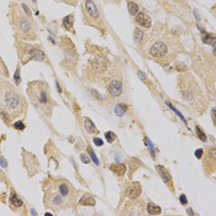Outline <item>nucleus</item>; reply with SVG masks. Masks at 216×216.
Here are the masks:
<instances>
[{
	"instance_id": "f257e3e1",
	"label": "nucleus",
	"mask_w": 216,
	"mask_h": 216,
	"mask_svg": "<svg viewBox=\"0 0 216 216\" xmlns=\"http://www.w3.org/2000/svg\"><path fill=\"white\" fill-rule=\"evenodd\" d=\"M0 102L3 105L0 109L7 111L11 119L24 114L27 106L22 95L19 94L16 89L6 81H0Z\"/></svg>"
},
{
	"instance_id": "f03ea898",
	"label": "nucleus",
	"mask_w": 216,
	"mask_h": 216,
	"mask_svg": "<svg viewBox=\"0 0 216 216\" xmlns=\"http://www.w3.org/2000/svg\"><path fill=\"white\" fill-rule=\"evenodd\" d=\"M27 94L32 99L34 104L43 112L46 116H51L53 108L57 105L51 96L49 87L43 80L31 81L27 85Z\"/></svg>"
},
{
	"instance_id": "7ed1b4c3",
	"label": "nucleus",
	"mask_w": 216,
	"mask_h": 216,
	"mask_svg": "<svg viewBox=\"0 0 216 216\" xmlns=\"http://www.w3.org/2000/svg\"><path fill=\"white\" fill-rule=\"evenodd\" d=\"M179 90L183 99L185 101H188L189 104L194 105V110L198 112L201 102H204V96H203V91L199 87V84L194 80V78L187 75V77H182L179 78Z\"/></svg>"
},
{
	"instance_id": "20e7f679",
	"label": "nucleus",
	"mask_w": 216,
	"mask_h": 216,
	"mask_svg": "<svg viewBox=\"0 0 216 216\" xmlns=\"http://www.w3.org/2000/svg\"><path fill=\"white\" fill-rule=\"evenodd\" d=\"M84 10H85L88 22L91 26L99 27L100 26V11H99V7L96 6V4L93 1V0H85Z\"/></svg>"
},
{
	"instance_id": "39448f33",
	"label": "nucleus",
	"mask_w": 216,
	"mask_h": 216,
	"mask_svg": "<svg viewBox=\"0 0 216 216\" xmlns=\"http://www.w3.org/2000/svg\"><path fill=\"white\" fill-rule=\"evenodd\" d=\"M57 190H58V193L62 195V198H63L66 201H67V204L69 205L72 201L74 200V198H73V189H72V187L67 183V182H64V180H59L58 183H57Z\"/></svg>"
},
{
	"instance_id": "423d86ee",
	"label": "nucleus",
	"mask_w": 216,
	"mask_h": 216,
	"mask_svg": "<svg viewBox=\"0 0 216 216\" xmlns=\"http://www.w3.org/2000/svg\"><path fill=\"white\" fill-rule=\"evenodd\" d=\"M24 163H25V167L28 170V176H35L40 169V166H38V162H37L36 157L31 153L24 152Z\"/></svg>"
},
{
	"instance_id": "0eeeda50",
	"label": "nucleus",
	"mask_w": 216,
	"mask_h": 216,
	"mask_svg": "<svg viewBox=\"0 0 216 216\" xmlns=\"http://www.w3.org/2000/svg\"><path fill=\"white\" fill-rule=\"evenodd\" d=\"M215 163H216V151L214 147L206 151L204 157V167L206 173H211L215 169Z\"/></svg>"
},
{
	"instance_id": "6e6552de",
	"label": "nucleus",
	"mask_w": 216,
	"mask_h": 216,
	"mask_svg": "<svg viewBox=\"0 0 216 216\" xmlns=\"http://www.w3.org/2000/svg\"><path fill=\"white\" fill-rule=\"evenodd\" d=\"M19 28L20 31L27 37H35V30H34V26H32V22L30 21V19L24 16L19 20Z\"/></svg>"
},
{
	"instance_id": "1a4fd4ad",
	"label": "nucleus",
	"mask_w": 216,
	"mask_h": 216,
	"mask_svg": "<svg viewBox=\"0 0 216 216\" xmlns=\"http://www.w3.org/2000/svg\"><path fill=\"white\" fill-rule=\"evenodd\" d=\"M168 47L163 42H156L151 48H149V55L154 58H162L167 55Z\"/></svg>"
},
{
	"instance_id": "9d476101",
	"label": "nucleus",
	"mask_w": 216,
	"mask_h": 216,
	"mask_svg": "<svg viewBox=\"0 0 216 216\" xmlns=\"http://www.w3.org/2000/svg\"><path fill=\"white\" fill-rule=\"evenodd\" d=\"M108 93L112 96L116 98L122 94V83L119 79H111L108 84Z\"/></svg>"
},
{
	"instance_id": "9b49d317",
	"label": "nucleus",
	"mask_w": 216,
	"mask_h": 216,
	"mask_svg": "<svg viewBox=\"0 0 216 216\" xmlns=\"http://www.w3.org/2000/svg\"><path fill=\"white\" fill-rule=\"evenodd\" d=\"M28 59L43 62L45 61V53L42 52V49H41L40 47H30L27 49V56H26V58L22 62H24V63H26V61H28Z\"/></svg>"
},
{
	"instance_id": "f8f14e48",
	"label": "nucleus",
	"mask_w": 216,
	"mask_h": 216,
	"mask_svg": "<svg viewBox=\"0 0 216 216\" xmlns=\"http://www.w3.org/2000/svg\"><path fill=\"white\" fill-rule=\"evenodd\" d=\"M156 170H157V173L161 176V178L163 179V182L169 187L170 191L174 193V188H173V178H172V176H170L169 170L166 169L163 166H156Z\"/></svg>"
},
{
	"instance_id": "ddd939ff",
	"label": "nucleus",
	"mask_w": 216,
	"mask_h": 216,
	"mask_svg": "<svg viewBox=\"0 0 216 216\" xmlns=\"http://www.w3.org/2000/svg\"><path fill=\"white\" fill-rule=\"evenodd\" d=\"M9 190H10V184H9L6 177L0 172V203H5Z\"/></svg>"
},
{
	"instance_id": "4468645a",
	"label": "nucleus",
	"mask_w": 216,
	"mask_h": 216,
	"mask_svg": "<svg viewBox=\"0 0 216 216\" xmlns=\"http://www.w3.org/2000/svg\"><path fill=\"white\" fill-rule=\"evenodd\" d=\"M136 24H138L140 26H143V27H149L151 26V19L145 13H138L136 15Z\"/></svg>"
},
{
	"instance_id": "2eb2a0df",
	"label": "nucleus",
	"mask_w": 216,
	"mask_h": 216,
	"mask_svg": "<svg viewBox=\"0 0 216 216\" xmlns=\"http://www.w3.org/2000/svg\"><path fill=\"white\" fill-rule=\"evenodd\" d=\"M79 204L83 206H94L95 205V198L91 194H85L83 198L79 200Z\"/></svg>"
},
{
	"instance_id": "dca6fc26",
	"label": "nucleus",
	"mask_w": 216,
	"mask_h": 216,
	"mask_svg": "<svg viewBox=\"0 0 216 216\" xmlns=\"http://www.w3.org/2000/svg\"><path fill=\"white\" fill-rule=\"evenodd\" d=\"M140 194H141V184H140V183H133V184L131 185L130 190H129L130 198L136 199V198L140 197Z\"/></svg>"
},
{
	"instance_id": "f3484780",
	"label": "nucleus",
	"mask_w": 216,
	"mask_h": 216,
	"mask_svg": "<svg viewBox=\"0 0 216 216\" xmlns=\"http://www.w3.org/2000/svg\"><path fill=\"white\" fill-rule=\"evenodd\" d=\"M10 205H11L13 209H20L22 206V200L20 199L14 191L10 194Z\"/></svg>"
},
{
	"instance_id": "a211bd4d",
	"label": "nucleus",
	"mask_w": 216,
	"mask_h": 216,
	"mask_svg": "<svg viewBox=\"0 0 216 216\" xmlns=\"http://www.w3.org/2000/svg\"><path fill=\"white\" fill-rule=\"evenodd\" d=\"M110 169L114 172L116 176H119V177H122L123 174H125V172H126V167L123 166V164H121V163L111 164V166H110Z\"/></svg>"
},
{
	"instance_id": "6ab92c4d",
	"label": "nucleus",
	"mask_w": 216,
	"mask_h": 216,
	"mask_svg": "<svg viewBox=\"0 0 216 216\" xmlns=\"http://www.w3.org/2000/svg\"><path fill=\"white\" fill-rule=\"evenodd\" d=\"M73 22H74V16L73 15H68L63 19V27L68 31H72V32H74L73 30Z\"/></svg>"
},
{
	"instance_id": "aec40b11",
	"label": "nucleus",
	"mask_w": 216,
	"mask_h": 216,
	"mask_svg": "<svg viewBox=\"0 0 216 216\" xmlns=\"http://www.w3.org/2000/svg\"><path fill=\"white\" fill-rule=\"evenodd\" d=\"M84 127H85L87 132H89V133H98L99 132L98 129L95 127V125L93 123V121L90 119H88V117L84 120Z\"/></svg>"
},
{
	"instance_id": "412c9836",
	"label": "nucleus",
	"mask_w": 216,
	"mask_h": 216,
	"mask_svg": "<svg viewBox=\"0 0 216 216\" xmlns=\"http://www.w3.org/2000/svg\"><path fill=\"white\" fill-rule=\"evenodd\" d=\"M127 9H129V13L131 15H133V16H136L140 13V6L136 3H133V1H129L127 3Z\"/></svg>"
},
{
	"instance_id": "4be33fe9",
	"label": "nucleus",
	"mask_w": 216,
	"mask_h": 216,
	"mask_svg": "<svg viewBox=\"0 0 216 216\" xmlns=\"http://www.w3.org/2000/svg\"><path fill=\"white\" fill-rule=\"evenodd\" d=\"M147 211H148V214H151V215H158V214H161V208L158 206V205H156V204H153V203H149L148 205H147Z\"/></svg>"
},
{
	"instance_id": "5701e85b",
	"label": "nucleus",
	"mask_w": 216,
	"mask_h": 216,
	"mask_svg": "<svg viewBox=\"0 0 216 216\" xmlns=\"http://www.w3.org/2000/svg\"><path fill=\"white\" fill-rule=\"evenodd\" d=\"M127 109H129V106H127L126 104H117V105L115 106V112H116V115L122 116V115L127 111Z\"/></svg>"
},
{
	"instance_id": "b1692460",
	"label": "nucleus",
	"mask_w": 216,
	"mask_h": 216,
	"mask_svg": "<svg viewBox=\"0 0 216 216\" xmlns=\"http://www.w3.org/2000/svg\"><path fill=\"white\" fill-rule=\"evenodd\" d=\"M142 37H143L142 30L136 28V30H135V34H133V40H135V43H140L141 41H142Z\"/></svg>"
},
{
	"instance_id": "393cba45",
	"label": "nucleus",
	"mask_w": 216,
	"mask_h": 216,
	"mask_svg": "<svg viewBox=\"0 0 216 216\" xmlns=\"http://www.w3.org/2000/svg\"><path fill=\"white\" fill-rule=\"evenodd\" d=\"M105 138H106V141H108L109 143H112V142L116 140V135H115L114 132L109 131V132H105Z\"/></svg>"
},
{
	"instance_id": "a878e982",
	"label": "nucleus",
	"mask_w": 216,
	"mask_h": 216,
	"mask_svg": "<svg viewBox=\"0 0 216 216\" xmlns=\"http://www.w3.org/2000/svg\"><path fill=\"white\" fill-rule=\"evenodd\" d=\"M195 131H197V135L199 136V138H200L201 141H206V135L204 133V131L201 130L200 126H197V127H195Z\"/></svg>"
},
{
	"instance_id": "bb28decb",
	"label": "nucleus",
	"mask_w": 216,
	"mask_h": 216,
	"mask_svg": "<svg viewBox=\"0 0 216 216\" xmlns=\"http://www.w3.org/2000/svg\"><path fill=\"white\" fill-rule=\"evenodd\" d=\"M0 74H1V75H5V77L9 75L7 69H6V66L4 64V62L1 61V58H0Z\"/></svg>"
},
{
	"instance_id": "cd10ccee",
	"label": "nucleus",
	"mask_w": 216,
	"mask_h": 216,
	"mask_svg": "<svg viewBox=\"0 0 216 216\" xmlns=\"http://www.w3.org/2000/svg\"><path fill=\"white\" fill-rule=\"evenodd\" d=\"M14 79H15V84L19 85V84H20V81H21V75H20V67H17V69H16V72H15Z\"/></svg>"
},
{
	"instance_id": "c85d7f7f",
	"label": "nucleus",
	"mask_w": 216,
	"mask_h": 216,
	"mask_svg": "<svg viewBox=\"0 0 216 216\" xmlns=\"http://www.w3.org/2000/svg\"><path fill=\"white\" fill-rule=\"evenodd\" d=\"M204 42H205V43H214V42H215V37H214L212 35H210V34L205 35V36H204Z\"/></svg>"
},
{
	"instance_id": "c756f323",
	"label": "nucleus",
	"mask_w": 216,
	"mask_h": 216,
	"mask_svg": "<svg viewBox=\"0 0 216 216\" xmlns=\"http://www.w3.org/2000/svg\"><path fill=\"white\" fill-rule=\"evenodd\" d=\"M14 129H16V130H19V131H22L24 129H25V123L22 122V121H17V122H15L14 123Z\"/></svg>"
},
{
	"instance_id": "7c9ffc66",
	"label": "nucleus",
	"mask_w": 216,
	"mask_h": 216,
	"mask_svg": "<svg viewBox=\"0 0 216 216\" xmlns=\"http://www.w3.org/2000/svg\"><path fill=\"white\" fill-rule=\"evenodd\" d=\"M88 153H90V156H91V158H93V161H94L96 164H99V161L96 159V156H95V153L93 152V149H91V147H88Z\"/></svg>"
},
{
	"instance_id": "2f4dec72",
	"label": "nucleus",
	"mask_w": 216,
	"mask_h": 216,
	"mask_svg": "<svg viewBox=\"0 0 216 216\" xmlns=\"http://www.w3.org/2000/svg\"><path fill=\"white\" fill-rule=\"evenodd\" d=\"M93 141H94V143H95L98 147H99V146H102V143H104V142H102V140L99 138V137H94V138H93Z\"/></svg>"
},
{
	"instance_id": "473e14b6",
	"label": "nucleus",
	"mask_w": 216,
	"mask_h": 216,
	"mask_svg": "<svg viewBox=\"0 0 216 216\" xmlns=\"http://www.w3.org/2000/svg\"><path fill=\"white\" fill-rule=\"evenodd\" d=\"M179 200H180V203L183 204V205H187L188 204V200H187V197H185L184 194H182L180 197H179Z\"/></svg>"
},
{
	"instance_id": "72a5a7b5",
	"label": "nucleus",
	"mask_w": 216,
	"mask_h": 216,
	"mask_svg": "<svg viewBox=\"0 0 216 216\" xmlns=\"http://www.w3.org/2000/svg\"><path fill=\"white\" fill-rule=\"evenodd\" d=\"M80 159H81V162H83V163H85V164H88V163L90 162V159H89V158L85 156V154H80Z\"/></svg>"
},
{
	"instance_id": "f704fd0d",
	"label": "nucleus",
	"mask_w": 216,
	"mask_h": 216,
	"mask_svg": "<svg viewBox=\"0 0 216 216\" xmlns=\"http://www.w3.org/2000/svg\"><path fill=\"white\" fill-rule=\"evenodd\" d=\"M195 156H197V158H203V149L199 148L195 151Z\"/></svg>"
},
{
	"instance_id": "c9c22d12",
	"label": "nucleus",
	"mask_w": 216,
	"mask_h": 216,
	"mask_svg": "<svg viewBox=\"0 0 216 216\" xmlns=\"http://www.w3.org/2000/svg\"><path fill=\"white\" fill-rule=\"evenodd\" d=\"M90 93H91V94L94 95V96H95L98 100H101V96H100V94H98V93H96L95 90H90Z\"/></svg>"
},
{
	"instance_id": "e433bc0d",
	"label": "nucleus",
	"mask_w": 216,
	"mask_h": 216,
	"mask_svg": "<svg viewBox=\"0 0 216 216\" xmlns=\"http://www.w3.org/2000/svg\"><path fill=\"white\" fill-rule=\"evenodd\" d=\"M58 1H64L67 4H72V5H74L77 3V0H58Z\"/></svg>"
},
{
	"instance_id": "4c0bfd02",
	"label": "nucleus",
	"mask_w": 216,
	"mask_h": 216,
	"mask_svg": "<svg viewBox=\"0 0 216 216\" xmlns=\"http://www.w3.org/2000/svg\"><path fill=\"white\" fill-rule=\"evenodd\" d=\"M0 164H1V167H3V168H6V167H7V164H6V162L4 161V158H3L1 156H0Z\"/></svg>"
},
{
	"instance_id": "58836bf2",
	"label": "nucleus",
	"mask_w": 216,
	"mask_h": 216,
	"mask_svg": "<svg viewBox=\"0 0 216 216\" xmlns=\"http://www.w3.org/2000/svg\"><path fill=\"white\" fill-rule=\"evenodd\" d=\"M22 7L25 9V13H26V15H27V16H31V13H30V10H28V7H27L26 5H22Z\"/></svg>"
},
{
	"instance_id": "ea45409f",
	"label": "nucleus",
	"mask_w": 216,
	"mask_h": 216,
	"mask_svg": "<svg viewBox=\"0 0 216 216\" xmlns=\"http://www.w3.org/2000/svg\"><path fill=\"white\" fill-rule=\"evenodd\" d=\"M212 120L215 122V109H212Z\"/></svg>"
},
{
	"instance_id": "a19ab883",
	"label": "nucleus",
	"mask_w": 216,
	"mask_h": 216,
	"mask_svg": "<svg viewBox=\"0 0 216 216\" xmlns=\"http://www.w3.org/2000/svg\"><path fill=\"white\" fill-rule=\"evenodd\" d=\"M105 1H114V3H120V0H105Z\"/></svg>"
},
{
	"instance_id": "79ce46f5",
	"label": "nucleus",
	"mask_w": 216,
	"mask_h": 216,
	"mask_svg": "<svg viewBox=\"0 0 216 216\" xmlns=\"http://www.w3.org/2000/svg\"><path fill=\"white\" fill-rule=\"evenodd\" d=\"M187 212H188V214H190V215H193V214H194V212H193V211H191V210H190L189 208H188V210H187Z\"/></svg>"
}]
</instances>
